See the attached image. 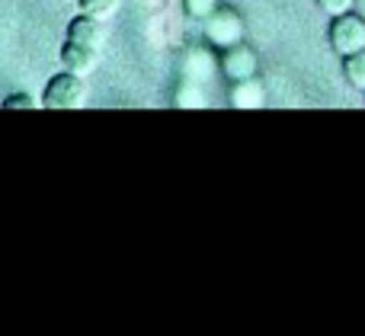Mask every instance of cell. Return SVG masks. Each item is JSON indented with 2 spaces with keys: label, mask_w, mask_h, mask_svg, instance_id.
Segmentation results:
<instances>
[{
  "label": "cell",
  "mask_w": 365,
  "mask_h": 336,
  "mask_svg": "<svg viewBox=\"0 0 365 336\" xmlns=\"http://www.w3.org/2000/svg\"><path fill=\"white\" fill-rule=\"evenodd\" d=\"M87 103V83L74 70H61V74L48 77L42 90V106L55 109V112H68V109H81Z\"/></svg>",
  "instance_id": "cell-1"
},
{
  "label": "cell",
  "mask_w": 365,
  "mask_h": 336,
  "mask_svg": "<svg viewBox=\"0 0 365 336\" xmlns=\"http://www.w3.org/2000/svg\"><path fill=\"white\" fill-rule=\"evenodd\" d=\"M202 32H205V42L221 51V48H231V45L244 42L247 23L234 6H218L212 16L202 19Z\"/></svg>",
  "instance_id": "cell-2"
},
{
  "label": "cell",
  "mask_w": 365,
  "mask_h": 336,
  "mask_svg": "<svg viewBox=\"0 0 365 336\" xmlns=\"http://www.w3.org/2000/svg\"><path fill=\"white\" fill-rule=\"evenodd\" d=\"M327 45H330V51H336L340 58L353 55V51H362L365 48V16H359L356 10L330 16Z\"/></svg>",
  "instance_id": "cell-3"
},
{
  "label": "cell",
  "mask_w": 365,
  "mask_h": 336,
  "mask_svg": "<svg viewBox=\"0 0 365 336\" xmlns=\"http://www.w3.org/2000/svg\"><path fill=\"white\" fill-rule=\"evenodd\" d=\"M218 70H221V74H225L231 83L247 80V77H257V74H259V58H257V51H253L250 45L237 42V45H231V48H221V55H218Z\"/></svg>",
  "instance_id": "cell-4"
},
{
  "label": "cell",
  "mask_w": 365,
  "mask_h": 336,
  "mask_svg": "<svg viewBox=\"0 0 365 336\" xmlns=\"http://www.w3.org/2000/svg\"><path fill=\"white\" fill-rule=\"evenodd\" d=\"M100 51L96 45H87V42H77V38H64L61 45V55H58V61H61L64 70H74V74H90V70L96 68V61H100Z\"/></svg>",
  "instance_id": "cell-5"
},
{
  "label": "cell",
  "mask_w": 365,
  "mask_h": 336,
  "mask_svg": "<svg viewBox=\"0 0 365 336\" xmlns=\"http://www.w3.org/2000/svg\"><path fill=\"white\" fill-rule=\"evenodd\" d=\"M215 68H218V58H215L212 51H205V48H189L186 55H182L180 74H182V80L205 83L208 77L215 74Z\"/></svg>",
  "instance_id": "cell-6"
},
{
  "label": "cell",
  "mask_w": 365,
  "mask_h": 336,
  "mask_svg": "<svg viewBox=\"0 0 365 336\" xmlns=\"http://www.w3.org/2000/svg\"><path fill=\"white\" fill-rule=\"evenodd\" d=\"M227 103L234 109H259L266 106V87L259 77H247V80L231 83V93H227Z\"/></svg>",
  "instance_id": "cell-7"
},
{
  "label": "cell",
  "mask_w": 365,
  "mask_h": 336,
  "mask_svg": "<svg viewBox=\"0 0 365 336\" xmlns=\"http://www.w3.org/2000/svg\"><path fill=\"white\" fill-rule=\"evenodd\" d=\"M64 38H77V42H87V45L103 48V45H106V26H103V19L90 16V13H81V16H74L68 23Z\"/></svg>",
  "instance_id": "cell-8"
},
{
  "label": "cell",
  "mask_w": 365,
  "mask_h": 336,
  "mask_svg": "<svg viewBox=\"0 0 365 336\" xmlns=\"http://www.w3.org/2000/svg\"><path fill=\"white\" fill-rule=\"evenodd\" d=\"M340 61H343V77H346V83L353 90H359V93H365V48L340 58Z\"/></svg>",
  "instance_id": "cell-9"
},
{
  "label": "cell",
  "mask_w": 365,
  "mask_h": 336,
  "mask_svg": "<svg viewBox=\"0 0 365 336\" xmlns=\"http://www.w3.org/2000/svg\"><path fill=\"white\" fill-rule=\"evenodd\" d=\"M177 106H180V109H202V106H208L202 83L182 80L180 87H177Z\"/></svg>",
  "instance_id": "cell-10"
},
{
  "label": "cell",
  "mask_w": 365,
  "mask_h": 336,
  "mask_svg": "<svg viewBox=\"0 0 365 336\" xmlns=\"http://www.w3.org/2000/svg\"><path fill=\"white\" fill-rule=\"evenodd\" d=\"M77 6H81V13H90V16H96V19H106L119 10V0H77Z\"/></svg>",
  "instance_id": "cell-11"
},
{
  "label": "cell",
  "mask_w": 365,
  "mask_h": 336,
  "mask_svg": "<svg viewBox=\"0 0 365 336\" xmlns=\"http://www.w3.org/2000/svg\"><path fill=\"white\" fill-rule=\"evenodd\" d=\"M221 6V0H182V10H186V16L189 19H205V16H212L215 10Z\"/></svg>",
  "instance_id": "cell-12"
},
{
  "label": "cell",
  "mask_w": 365,
  "mask_h": 336,
  "mask_svg": "<svg viewBox=\"0 0 365 336\" xmlns=\"http://www.w3.org/2000/svg\"><path fill=\"white\" fill-rule=\"evenodd\" d=\"M314 4L321 6L327 16H340V13H349V10H353L356 0H314Z\"/></svg>",
  "instance_id": "cell-13"
},
{
  "label": "cell",
  "mask_w": 365,
  "mask_h": 336,
  "mask_svg": "<svg viewBox=\"0 0 365 336\" xmlns=\"http://www.w3.org/2000/svg\"><path fill=\"white\" fill-rule=\"evenodd\" d=\"M0 106H4V109H6V112H10V109H36V106H38V103H36V100H32V96H29V93H10V96H6V100H4V103H0Z\"/></svg>",
  "instance_id": "cell-14"
},
{
  "label": "cell",
  "mask_w": 365,
  "mask_h": 336,
  "mask_svg": "<svg viewBox=\"0 0 365 336\" xmlns=\"http://www.w3.org/2000/svg\"><path fill=\"white\" fill-rule=\"evenodd\" d=\"M362 96H365V93H362Z\"/></svg>",
  "instance_id": "cell-15"
}]
</instances>
